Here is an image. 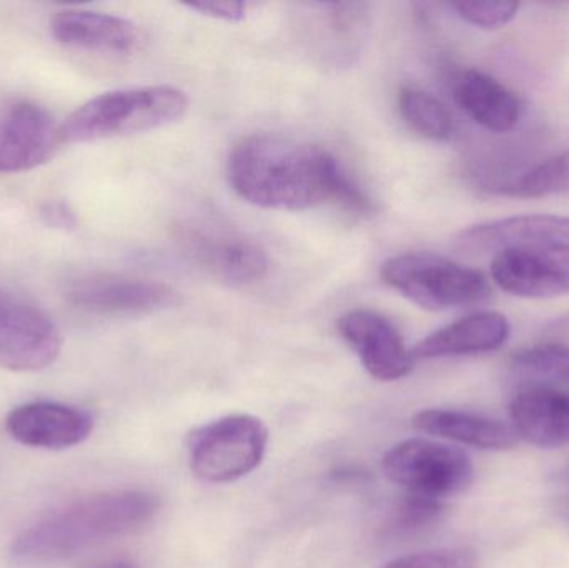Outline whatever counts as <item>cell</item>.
Listing matches in <instances>:
<instances>
[{
	"label": "cell",
	"mask_w": 569,
	"mask_h": 568,
	"mask_svg": "<svg viewBox=\"0 0 569 568\" xmlns=\"http://www.w3.org/2000/svg\"><path fill=\"white\" fill-rule=\"evenodd\" d=\"M227 176L237 196L262 209L308 210L327 203L351 212L370 209L340 160L311 143L247 137L230 152Z\"/></svg>",
	"instance_id": "1"
},
{
	"label": "cell",
	"mask_w": 569,
	"mask_h": 568,
	"mask_svg": "<svg viewBox=\"0 0 569 568\" xmlns=\"http://www.w3.org/2000/svg\"><path fill=\"white\" fill-rule=\"evenodd\" d=\"M451 9L471 26L480 29H500L517 17L520 3L508 0H488V2H455Z\"/></svg>",
	"instance_id": "23"
},
{
	"label": "cell",
	"mask_w": 569,
	"mask_h": 568,
	"mask_svg": "<svg viewBox=\"0 0 569 568\" xmlns=\"http://www.w3.org/2000/svg\"><path fill=\"white\" fill-rule=\"evenodd\" d=\"M62 146L59 126L29 100L0 106V172H26L52 159Z\"/></svg>",
	"instance_id": "9"
},
{
	"label": "cell",
	"mask_w": 569,
	"mask_h": 568,
	"mask_svg": "<svg viewBox=\"0 0 569 568\" xmlns=\"http://www.w3.org/2000/svg\"><path fill=\"white\" fill-rule=\"evenodd\" d=\"M491 277L505 292L523 299H555L569 293V243L513 247L491 262Z\"/></svg>",
	"instance_id": "8"
},
{
	"label": "cell",
	"mask_w": 569,
	"mask_h": 568,
	"mask_svg": "<svg viewBox=\"0 0 569 568\" xmlns=\"http://www.w3.org/2000/svg\"><path fill=\"white\" fill-rule=\"evenodd\" d=\"M86 568H137L136 564L122 559L99 560V562L90 564Z\"/></svg>",
	"instance_id": "28"
},
{
	"label": "cell",
	"mask_w": 569,
	"mask_h": 568,
	"mask_svg": "<svg viewBox=\"0 0 569 568\" xmlns=\"http://www.w3.org/2000/svg\"><path fill=\"white\" fill-rule=\"evenodd\" d=\"M510 336V322L501 313H471L430 333L411 352L417 360L475 356L500 349Z\"/></svg>",
	"instance_id": "16"
},
{
	"label": "cell",
	"mask_w": 569,
	"mask_h": 568,
	"mask_svg": "<svg viewBox=\"0 0 569 568\" xmlns=\"http://www.w3.org/2000/svg\"><path fill=\"white\" fill-rule=\"evenodd\" d=\"M513 366L520 372L569 380V346L541 343L530 347L515 356Z\"/></svg>",
	"instance_id": "22"
},
{
	"label": "cell",
	"mask_w": 569,
	"mask_h": 568,
	"mask_svg": "<svg viewBox=\"0 0 569 568\" xmlns=\"http://www.w3.org/2000/svg\"><path fill=\"white\" fill-rule=\"evenodd\" d=\"M187 9L196 10L206 17H212L226 22H240L246 19L249 3L246 2H192L186 3Z\"/></svg>",
	"instance_id": "26"
},
{
	"label": "cell",
	"mask_w": 569,
	"mask_h": 568,
	"mask_svg": "<svg viewBox=\"0 0 569 568\" xmlns=\"http://www.w3.org/2000/svg\"><path fill=\"white\" fill-rule=\"evenodd\" d=\"M443 512L440 500L408 494L395 510L391 529L398 534L417 532L433 524Z\"/></svg>",
	"instance_id": "24"
},
{
	"label": "cell",
	"mask_w": 569,
	"mask_h": 568,
	"mask_svg": "<svg viewBox=\"0 0 569 568\" xmlns=\"http://www.w3.org/2000/svg\"><path fill=\"white\" fill-rule=\"evenodd\" d=\"M418 432L483 450H508L518 444L513 427L463 410L428 409L413 417Z\"/></svg>",
	"instance_id": "18"
},
{
	"label": "cell",
	"mask_w": 569,
	"mask_h": 568,
	"mask_svg": "<svg viewBox=\"0 0 569 568\" xmlns=\"http://www.w3.org/2000/svg\"><path fill=\"white\" fill-rule=\"evenodd\" d=\"M159 509V497L143 490L97 494L30 527L17 537L12 556L26 564L72 559L100 544L137 532Z\"/></svg>",
	"instance_id": "2"
},
{
	"label": "cell",
	"mask_w": 569,
	"mask_h": 568,
	"mask_svg": "<svg viewBox=\"0 0 569 568\" xmlns=\"http://www.w3.org/2000/svg\"><path fill=\"white\" fill-rule=\"evenodd\" d=\"M182 240L189 256L226 286H249L269 270L266 250L239 233L192 229Z\"/></svg>",
	"instance_id": "12"
},
{
	"label": "cell",
	"mask_w": 569,
	"mask_h": 568,
	"mask_svg": "<svg viewBox=\"0 0 569 568\" xmlns=\"http://www.w3.org/2000/svg\"><path fill=\"white\" fill-rule=\"evenodd\" d=\"M6 429L16 442L32 449L63 450L89 439L93 417L87 410L57 402H32L7 416Z\"/></svg>",
	"instance_id": "13"
},
{
	"label": "cell",
	"mask_w": 569,
	"mask_h": 568,
	"mask_svg": "<svg viewBox=\"0 0 569 568\" xmlns=\"http://www.w3.org/2000/svg\"><path fill=\"white\" fill-rule=\"evenodd\" d=\"M569 243V217L550 213L507 217L478 223L460 232L458 249L467 252L513 249V247Z\"/></svg>",
	"instance_id": "14"
},
{
	"label": "cell",
	"mask_w": 569,
	"mask_h": 568,
	"mask_svg": "<svg viewBox=\"0 0 569 568\" xmlns=\"http://www.w3.org/2000/svg\"><path fill=\"white\" fill-rule=\"evenodd\" d=\"M385 568H477V557L465 549L433 550L401 557Z\"/></svg>",
	"instance_id": "25"
},
{
	"label": "cell",
	"mask_w": 569,
	"mask_h": 568,
	"mask_svg": "<svg viewBox=\"0 0 569 568\" xmlns=\"http://www.w3.org/2000/svg\"><path fill=\"white\" fill-rule=\"evenodd\" d=\"M50 32L57 42L102 53H126L139 42L130 20L93 10L66 9L53 16Z\"/></svg>",
	"instance_id": "17"
},
{
	"label": "cell",
	"mask_w": 569,
	"mask_h": 568,
	"mask_svg": "<svg viewBox=\"0 0 569 568\" xmlns=\"http://www.w3.org/2000/svg\"><path fill=\"white\" fill-rule=\"evenodd\" d=\"M66 296L77 309L99 316H140L169 307L176 300V293L166 283L120 276L76 280Z\"/></svg>",
	"instance_id": "11"
},
{
	"label": "cell",
	"mask_w": 569,
	"mask_h": 568,
	"mask_svg": "<svg viewBox=\"0 0 569 568\" xmlns=\"http://www.w3.org/2000/svg\"><path fill=\"white\" fill-rule=\"evenodd\" d=\"M510 416L518 439L541 449L569 446V393L548 387L523 390L511 402Z\"/></svg>",
	"instance_id": "15"
},
{
	"label": "cell",
	"mask_w": 569,
	"mask_h": 568,
	"mask_svg": "<svg viewBox=\"0 0 569 568\" xmlns=\"http://www.w3.org/2000/svg\"><path fill=\"white\" fill-rule=\"evenodd\" d=\"M381 279L431 312L467 309L490 297L487 277L435 253H401L381 266Z\"/></svg>",
	"instance_id": "4"
},
{
	"label": "cell",
	"mask_w": 569,
	"mask_h": 568,
	"mask_svg": "<svg viewBox=\"0 0 569 568\" xmlns=\"http://www.w3.org/2000/svg\"><path fill=\"white\" fill-rule=\"evenodd\" d=\"M569 190V149L545 160L501 192L520 199H538Z\"/></svg>",
	"instance_id": "21"
},
{
	"label": "cell",
	"mask_w": 569,
	"mask_h": 568,
	"mask_svg": "<svg viewBox=\"0 0 569 568\" xmlns=\"http://www.w3.org/2000/svg\"><path fill=\"white\" fill-rule=\"evenodd\" d=\"M269 429L246 413L223 417L193 432L190 467L203 482L229 484L249 476L262 464Z\"/></svg>",
	"instance_id": "5"
},
{
	"label": "cell",
	"mask_w": 569,
	"mask_h": 568,
	"mask_svg": "<svg viewBox=\"0 0 569 568\" xmlns=\"http://www.w3.org/2000/svg\"><path fill=\"white\" fill-rule=\"evenodd\" d=\"M62 349L59 329L36 303L0 287V367L36 372L56 362Z\"/></svg>",
	"instance_id": "7"
},
{
	"label": "cell",
	"mask_w": 569,
	"mask_h": 568,
	"mask_svg": "<svg viewBox=\"0 0 569 568\" xmlns=\"http://www.w3.org/2000/svg\"><path fill=\"white\" fill-rule=\"evenodd\" d=\"M43 223L53 229L70 230L77 227V217L73 210L63 202H49L40 210Z\"/></svg>",
	"instance_id": "27"
},
{
	"label": "cell",
	"mask_w": 569,
	"mask_h": 568,
	"mask_svg": "<svg viewBox=\"0 0 569 568\" xmlns=\"http://www.w3.org/2000/svg\"><path fill=\"white\" fill-rule=\"evenodd\" d=\"M455 100L478 126L491 132L515 129L523 110L513 90L478 70L461 73L455 86Z\"/></svg>",
	"instance_id": "19"
},
{
	"label": "cell",
	"mask_w": 569,
	"mask_h": 568,
	"mask_svg": "<svg viewBox=\"0 0 569 568\" xmlns=\"http://www.w3.org/2000/svg\"><path fill=\"white\" fill-rule=\"evenodd\" d=\"M338 330L373 379L393 382L413 370L417 359L397 327L375 310L355 309L338 319Z\"/></svg>",
	"instance_id": "10"
},
{
	"label": "cell",
	"mask_w": 569,
	"mask_h": 568,
	"mask_svg": "<svg viewBox=\"0 0 569 568\" xmlns=\"http://www.w3.org/2000/svg\"><path fill=\"white\" fill-rule=\"evenodd\" d=\"M189 106L187 93L172 86L100 93L73 110L59 126L60 142H97L162 129L182 119Z\"/></svg>",
	"instance_id": "3"
},
{
	"label": "cell",
	"mask_w": 569,
	"mask_h": 568,
	"mask_svg": "<svg viewBox=\"0 0 569 568\" xmlns=\"http://www.w3.org/2000/svg\"><path fill=\"white\" fill-rule=\"evenodd\" d=\"M565 479H567V480H568V482H569V467H568V469H567V472H565Z\"/></svg>",
	"instance_id": "29"
},
{
	"label": "cell",
	"mask_w": 569,
	"mask_h": 568,
	"mask_svg": "<svg viewBox=\"0 0 569 568\" xmlns=\"http://www.w3.org/2000/svg\"><path fill=\"white\" fill-rule=\"evenodd\" d=\"M383 472L408 494L441 500L465 492L473 482L475 467L457 447L410 439L385 454Z\"/></svg>",
	"instance_id": "6"
},
{
	"label": "cell",
	"mask_w": 569,
	"mask_h": 568,
	"mask_svg": "<svg viewBox=\"0 0 569 568\" xmlns=\"http://www.w3.org/2000/svg\"><path fill=\"white\" fill-rule=\"evenodd\" d=\"M398 107L405 122L421 136L433 140L450 139L453 117L441 100L427 90L407 86L400 90Z\"/></svg>",
	"instance_id": "20"
}]
</instances>
